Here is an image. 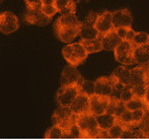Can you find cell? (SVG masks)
I'll return each mask as SVG.
<instances>
[{"instance_id":"obj_33","label":"cell","mask_w":149,"mask_h":139,"mask_svg":"<svg viewBox=\"0 0 149 139\" xmlns=\"http://www.w3.org/2000/svg\"><path fill=\"white\" fill-rule=\"evenodd\" d=\"M41 10L46 16L48 17H53L56 13H57V9H56L55 5H42Z\"/></svg>"},{"instance_id":"obj_3","label":"cell","mask_w":149,"mask_h":139,"mask_svg":"<svg viewBox=\"0 0 149 139\" xmlns=\"http://www.w3.org/2000/svg\"><path fill=\"white\" fill-rule=\"evenodd\" d=\"M124 86L117 83L111 75L102 76L96 79V81H94V92H95L94 94L108 96V98L118 96L117 94H119L120 90Z\"/></svg>"},{"instance_id":"obj_34","label":"cell","mask_w":149,"mask_h":139,"mask_svg":"<svg viewBox=\"0 0 149 139\" xmlns=\"http://www.w3.org/2000/svg\"><path fill=\"white\" fill-rule=\"evenodd\" d=\"M26 1V9H36V8H41L42 2L41 0H24Z\"/></svg>"},{"instance_id":"obj_6","label":"cell","mask_w":149,"mask_h":139,"mask_svg":"<svg viewBox=\"0 0 149 139\" xmlns=\"http://www.w3.org/2000/svg\"><path fill=\"white\" fill-rule=\"evenodd\" d=\"M75 117L76 116L71 113L69 108L59 107L52 116V122L54 123V125L60 126L61 128L64 129V131H66L67 128L75 122Z\"/></svg>"},{"instance_id":"obj_29","label":"cell","mask_w":149,"mask_h":139,"mask_svg":"<svg viewBox=\"0 0 149 139\" xmlns=\"http://www.w3.org/2000/svg\"><path fill=\"white\" fill-rule=\"evenodd\" d=\"M115 31L117 36L121 39V41L130 42V43L135 35V31H133L132 28H118L115 29Z\"/></svg>"},{"instance_id":"obj_18","label":"cell","mask_w":149,"mask_h":139,"mask_svg":"<svg viewBox=\"0 0 149 139\" xmlns=\"http://www.w3.org/2000/svg\"><path fill=\"white\" fill-rule=\"evenodd\" d=\"M111 76L118 84L123 86L130 85V69L126 66H119L113 71Z\"/></svg>"},{"instance_id":"obj_1","label":"cell","mask_w":149,"mask_h":139,"mask_svg":"<svg viewBox=\"0 0 149 139\" xmlns=\"http://www.w3.org/2000/svg\"><path fill=\"white\" fill-rule=\"evenodd\" d=\"M75 124L80 131V138H109L108 132L98 128L95 117L89 113L76 116Z\"/></svg>"},{"instance_id":"obj_31","label":"cell","mask_w":149,"mask_h":139,"mask_svg":"<svg viewBox=\"0 0 149 139\" xmlns=\"http://www.w3.org/2000/svg\"><path fill=\"white\" fill-rule=\"evenodd\" d=\"M80 92L86 94L87 96H93L94 92V81L90 80H84L83 79L82 82L80 84Z\"/></svg>"},{"instance_id":"obj_35","label":"cell","mask_w":149,"mask_h":139,"mask_svg":"<svg viewBox=\"0 0 149 139\" xmlns=\"http://www.w3.org/2000/svg\"><path fill=\"white\" fill-rule=\"evenodd\" d=\"M42 5H54L55 0H41Z\"/></svg>"},{"instance_id":"obj_14","label":"cell","mask_w":149,"mask_h":139,"mask_svg":"<svg viewBox=\"0 0 149 139\" xmlns=\"http://www.w3.org/2000/svg\"><path fill=\"white\" fill-rule=\"evenodd\" d=\"M24 20H26V22L33 24V26L45 27L51 22L52 18L46 16L42 12L41 8H36V9H26Z\"/></svg>"},{"instance_id":"obj_36","label":"cell","mask_w":149,"mask_h":139,"mask_svg":"<svg viewBox=\"0 0 149 139\" xmlns=\"http://www.w3.org/2000/svg\"><path fill=\"white\" fill-rule=\"evenodd\" d=\"M2 1H3V0H0V3H1V2H2Z\"/></svg>"},{"instance_id":"obj_15","label":"cell","mask_w":149,"mask_h":139,"mask_svg":"<svg viewBox=\"0 0 149 139\" xmlns=\"http://www.w3.org/2000/svg\"><path fill=\"white\" fill-rule=\"evenodd\" d=\"M80 27H55V31L61 42L70 44L79 36Z\"/></svg>"},{"instance_id":"obj_19","label":"cell","mask_w":149,"mask_h":139,"mask_svg":"<svg viewBox=\"0 0 149 139\" xmlns=\"http://www.w3.org/2000/svg\"><path fill=\"white\" fill-rule=\"evenodd\" d=\"M54 5L61 15L75 14L76 12V4L74 0H55Z\"/></svg>"},{"instance_id":"obj_4","label":"cell","mask_w":149,"mask_h":139,"mask_svg":"<svg viewBox=\"0 0 149 139\" xmlns=\"http://www.w3.org/2000/svg\"><path fill=\"white\" fill-rule=\"evenodd\" d=\"M79 92H80V85H77V84L61 86L56 94V101H57L59 107L69 108Z\"/></svg>"},{"instance_id":"obj_2","label":"cell","mask_w":149,"mask_h":139,"mask_svg":"<svg viewBox=\"0 0 149 139\" xmlns=\"http://www.w3.org/2000/svg\"><path fill=\"white\" fill-rule=\"evenodd\" d=\"M62 55L69 65L77 67L86 60L88 54L80 42H78L65 46L62 49Z\"/></svg>"},{"instance_id":"obj_23","label":"cell","mask_w":149,"mask_h":139,"mask_svg":"<svg viewBox=\"0 0 149 139\" xmlns=\"http://www.w3.org/2000/svg\"><path fill=\"white\" fill-rule=\"evenodd\" d=\"M125 110V104L122 101L119 100L118 96H112L111 98V102L110 105H109V109L107 113L116 116V117H119Z\"/></svg>"},{"instance_id":"obj_24","label":"cell","mask_w":149,"mask_h":139,"mask_svg":"<svg viewBox=\"0 0 149 139\" xmlns=\"http://www.w3.org/2000/svg\"><path fill=\"white\" fill-rule=\"evenodd\" d=\"M80 24L75 14H66L58 17L55 27H80Z\"/></svg>"},{"instance_id":"obj_20","label":"cell","mask_w":149,"mask_h":139,"mask_svg":"<svg viewBox=\"0 0 149 139\" xmlns=\"http://www.w3.org/2000/svg\"><path fill=\"white\" fill-rule=\"evenodd\" d=\"M133 58L135 64L148 65L149 61V45L140 46L134 48Z\"/></svg>"},{"instance_id":"obj_16","label":"cell","mask_w":149,"mask_h":139,"mask_svg":"<svg viewBox=\"0 0 149 139\" xmlns=\"http://www.w3.org/2000/svg\"><path fill=\"white\" fill-rule=\"evenodd\" d=\"M88 106H89V96L86 94L79 92L73 103L69 107V110L75 116L82 115V114L88 113Z\"/></svg>"},{"instance_id":"obj_32","label":"cell","mask_w":149,"mask_h":139,"mask_svg":"<svg viewBox=\"0 0 149 139\" xmlns=\"http://www.w3.org/2000/svg\"><path fill=\"white\" fill-rule=\"evenodd\" d=\"M118 98L120 101L125 104V103L129 102L130 100L134 98L133 96V94H132V90H131V86L128 85V86H124L121 90H120L119 94H118Z\"/></svg>"},{"instance_id":"obj_27","label":"cell","mask_w":149,"mask_h":139,"mask_svg":"<svg viewBox=\"0 0 149 139\" xmlns=\"http://www.w3.org/2000/svg\"><path fill=\"white\" fill-rule=\"evenodd\" d=\"M131 44L134 48L149 45V35L145 31H135V35L132 39Z\"/></svg>"},{"instance_id":"obj_13","label":"cell","mask_w":149,"mask_h":139,"mask_svg":"<svg viewBox=\"0 0 149 139\" xmlns=\"http://www.w3.org/2000/svg\"><path fill=\"white\" fill-rule=\"evenodd\" d=\"M112 22L114 29L131 28L133 22V16L129 9L123 8L112 12Z\"/></svg>"},{"instance_id":"obj_9","label":"cell","mask_w":149,"mask_h":139,"mask_svg":"<svg viewBox=\"0 0 149 139\" xmlns=\"http://www.w3.org/2000/svg\"><path fill=\"white\" fill-rule=\"evenodd\" d=\"M19 27L17 16L10 11L0 13V33L9 35L16 31Z\"/></svg>"},{"instance_id":"obj_30","label":"cell","mask_w":149,"mask_h":139,"mask_svg":"<svg viewBox=\"0 0 149 139\" xmlns=\"http://www.w3.org/2000/svg\"><path fill=\"white\" fill-rule=\"evenodd\" d=\"M44 136L46 138H66L64 129L58 125H53L51 128H49Z\"/></svg>"},{"instance_id":"obj_11","label":"cell","mask_w":149,"mask_h":139,"mask_svg":"<svg viewBox=\"0 0 149 139\" xmlns=\"http://www.w3.org/2000/svg\"><path fill=\"white\" fill-rule=\"evenodd\" d=\"M83 78L81 76L80 72L77 70L76 67L74 66H66L62 71V74L60 77L61 86H69V85H80L82 82Z\"/></svg>"},{"instance_id":"obj_8","label":"cell","mask_w":149,"mask_h":139,"mask_svg":"<svg viewBox=\"0 0 149 139\" xmlns=\"http://www.w3.org/2000/svg\"><path fill=\"white\" fill-rule=\"evenodd\" d=\"M149 85L148 65H139L130 69V86Z\"/></svg>"},{"instance_id":"obj_17","label":"cell","mask_w":149,"mask_h":139,"mask_svg":"<svg viewBox=\"0 0 149 139\" xmlns=\"http://www.w3.org/2000/svg\"><path fill=\"white\" fill-rule=\"evenodd\" d=\"M100 43H102V50L106 51H114L116 47L121 43V39L117 36L116 31H112L111 33H108L104 36H100Z\"/></svg>"},{"instance_id":"obj_21","label":"cell","mask_w":149,"mask_h":139,"mask_svg":"<svg viewBox=\"0 0 149 139\" xmlns=\"http://www.w3.org/2000/svg\"><path fill=\"white\" fill-rule=\"evenodd\" d=\"M96 123L100 129L104 130V131H108L117 121V117L114 115H111L109 113H104L102 115L96 116Z\"/></svg>"},{"instance_id":"obj_12","label":"cell","mask_w":149,"mask_h":139,"mask_svg":"<svg viewBox=\"0 0 149 139\" xmlns=\"http://www.w3.org/2000/svg\"><path fill=\"white\" fill-rule=\"evenodd\" d=\"M95 17L96 14L90 13L84 22H81L80 29H79V36L81 40H93L100 38V35L93 27Z\"/></svg>"},{"instance_id":"obj_22","label":"cell","mask_w":149,"mask_h":139,"mask_svg":"<svg viewBox=\"0 0 149 139\" xmlns=\"http://www.w3.org/2000/svg\"><path fill=\"white\" fill-rule=\"evenodd\" d=\"M80 43H81V45L84 47L87 54L97 53V52H100L102 50L100 38L93 39V40H80Z\"/></svg>"},{"instance_id":"obj_25","label":"cell","mask_w":149,"mask_h":139,"mask_svg":"<svg viewBox=\"0 0 149 139\" xmlns=\"http://www.w3.org/2000/svg\"><path fill=\"white\" fill-rule=\"evenodd\" d=\"M131 90L133 96L136 98L142 100L149 105V98H148V94H149V85H140V86H131Z\"/></svg>"},{"instance_id":"obj_5","label":"cell","mask_w":149,"mask_h":139,"mask_svg":"<svg viewBox=\"0 0 149 139\" xmlns=\"http://www.w3.org/2000/svg\"><path fill=\"white\" fill-rule=\"evenodd\" d=\"M133 52L134 47L130 42L122 41L114 50V55L119 63L129 66V65L135 64L133 58Z\"/></svg>"},{"instance_id":"obj_28","label":"cell","mask_w":149,"mask_h":139,"mask_svg":"<svg viewBox=\"0 0 149 139\" xmlns=\"http://www.w3.org/2000/svg\"><path fill=\"white\" fill-rule=\"evenodd\" d=\"M125 129H126L125 126L122 123H120L118 120H117L116 123L107 131L108 132L109 138H122Z\"/></svg>"},{"instance_id":"obj_26","label":"cell","mask_w":149,"mask_h":139,"mask_svg":"<svg viewBox=\"0 0 149 139\" xmlns=\"http://www.w3.org/2000/svg\"><path fill=\"white\" fill-rule=\"evenodd\" d=\"M149 105L146 104L144 101L139 98H133L129 102L125 103V109L127 111H137V110H145L148 112Z\"/></svg>"},{"instance_id":"obj_7","label":"cell","mask_w":149,"mask_h":139,"mask_svg":"<svg viewBox=\"0 0 149 139\" xmlns=\"http://www.w3.org/2000/svg\"><path fill=\"white\" fill-rule=\"evenodd\" d=\"M110 102L111 98H108V96H98V94H93V96H89L88 113L94 117L107 113Z\"/></svg>"},{"instance_id":"obj_10","label":"cell","mask_w":149,"mask_h":139,"mask_svg":"<svg viewBox=\"0 0 149 139\" xmlns=\"http://www.w3.org/2000/svg\"><path fill=\"white\" fill-rule=\"evenodd\" d=\"M93 27L96 29V31L98 33L100 37L114 31L115 29L112 22V12L104 11L100 14H96Z\"/></svg>"}]
</instances>
